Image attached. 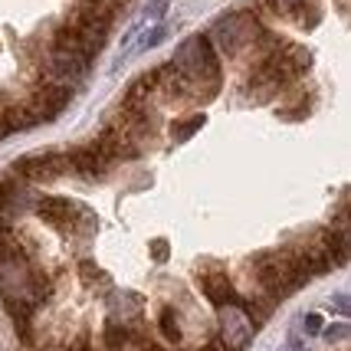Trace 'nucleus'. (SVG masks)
<instances>
[{"instance_id": "obj_12", "label": "nucleus", "mask_w": 351, "mask_h": 351, "mask_svg": "<svg viewBox=\"0 0 351 351\" xmlns=\"http://www.w3.org/2000/svg\"><path fill=\"white\" fill-rule=\"evenodd\" d=\"M152 250H154V256H158V260H165V256H168V243H161V240H154Z\"/></svg>"}, {"instance_id": "obj_7", "label": "nucleus", "mask_w": 351, "mask_h": 351, "mask_svg": "<svg viewBox=\"0 0 351 351\" xmlns=\"http://www.w3.org/2000/svg\"><path fill=\"white\" fill-rule=\"evenodd\" d=\"M328 237L335 240V246L341 250V256H351V217H345L335 227V233H328Z\"/></svg>"}, {"instance_id": "obj_1", "label": "nucleus", "mask_w": 351, "mask_h": 351, "mask_svg": "<svg viewBox=\"0 0 351 351\" xmlns=\"http://www.w3.org/2000/svg\"><path fill=\"white\" fill-rule=\"evenodd\" d=\"M171 66L187 82L194 99H210L220 89V66H217V56L207 43V36H191L187 43H181Z\"/></svg>"}, {"instance_id": "obj_14", "label": "nucleus", "mask_w": 351, "mask_h": 351, "mask_svg": "<svg viewBox=\"0 0 351 351\" xmlns=\"http://www.w3.org/2000/svg\"><path fill=\"white\" fill-rule=\"evenodd\" d=\"M200 351H223V348H217V345H207V348H200Z\"/></svg>"}, {"instance_id": "obj_11", "label": "nucleus", "mask_w": 351, "mask_h": 351, "mask_svg": "<svg viewBox=\"0 0 351 351\" xmlns=\"http://www.w3.org/2000/svg\"><path fill=\"white\" fill-rule=\"evenodd\" d=\"M306 332H308V335H319V332H322V315H319V312H308V315H306Z\"/></svg>"}, {"instance_id": "obj_5", "label": "nucleus", "mask_w": 351, "mask_h": 351, "mask_svg": "<svg viewBox=\"0 0 351 351\" xmlns=\"http://www.w3.org/2000/svg\"><path fill=\"white\" fill-rule=\"evenodd\" d=\"M253 30H256V27H253V20H250V16L230 14L214 27V40H217V46H220L227 56H237V53L250 43Z\"/></svg>"}, {"instance_id": "obj_4", "label": "nucleus", "mask_w": 351, "mask_h": 351, "mask_svg": "<svg viewBox=\"0 0 351 351\" xmlns=\"http://www.w3.org/2000/svg\"><path fill=\"white\" fill-rule=\"evenodd\" d=\"M62 171H69L66 154H30V158H23V161L16 165L14 174L23 184H40V181H53V178H60Z\"/></svg>"}, {"instance_id": "obj_6", "label": "nucleus", "mask_w": 351, "mask_h": 351, "mask_svg": "<svg viewBox=\"0 0 351 351\" xmlns=\"http://www.w3.org/2000/svg\"><path fill=\"white\" fill-rule=\"evenodd\" d=\"M200 289H204V295H207L217 308L227 306V302H237L233 286L227 282V276H223V273H204V276H200Z\"/></svg>"}, {"instance_id": "obj_3", "label": "nucleus", "mask_w": 351, "mask_h": 351, "mask_svg": "<svg viewBox=\"0 0 351 351\" xmlns=\"http://www.w3.org/2000/svg\"><path fill=\"white\" fill-rule=\"evenodd\" d=\"M36 214L43 217L49 227L66 230V233L82 230L86 223H92V217L86 214V207H79V204H73V200H66V197H40L36 200Z\"/></svg>"}, {"instance_id": "obj_8", "label": "nucleus", "mask_w": 351, "mask_h": 351, "mask_svg": "<svg viewBox=\"0 0 351 351\" xmlns=\"http://www.w3.org/2000/svg\"><path fill=\"white\" fill-rule=\"evenodd\" d=\"M161 332H165L168 341H181V325H178L174 308H165V312H161Z\"/></svg>"}, {"instance_id": "obj_13", "label": "nucleus", "mask_w": 351, "mask_h": 351, "mask_svg": "<svg viewBox=\"0 0 351 351\" xmlns=\"http://www.w3.org/2000/svg\"><path fill=\"white\" fill-rule=\"evenodd\" d=\"M276 3H279V7H282V10H295V7H299V3H302V0H276Z\"/></svg>"}, {"instance_id": "obj_9", "label": "nucleus", "mask_w": 351, "mask_h": 351, "mask_svg": "<svg viewBox=\"0 0 351 351\" xmlns=\"http://www.w3.org/2000/svg\"><path fill=\"white\" fill-rule=\"evenodd\" d=\"M332 312H338V315H351V295H332Z\"/></svg>"}, {"instance_id": "obj_10", "label": "nucleus", "mask_w": 351, "mask_h": 351, "mask_svg": "<svg viewBox=\"0 0 351 351\" xmlns=\"http://www.w3.org/2000/svg\"><path fill=\"white\" fill-rule=\"evenodd\" d=\"M328 341H341V338H351V325H332L328 332H325Z\"/></svg>"}, {"instance_id": "obj_2", "label": "nucleus", "mask_w": 351, "mask_h": 351, "mask_svg": "<svg viewBox=\"0 0 351 351\" xmlns=\"http://www.w3.org/2000/svg\"><path fill=\"white\" fill-rule=\"evenodd\" d=\"M217 325H220V341L230 351L246 348L253 341V335H256V322L240 302H227V306L217 308Z\"/></svg>"}]
</instances>
